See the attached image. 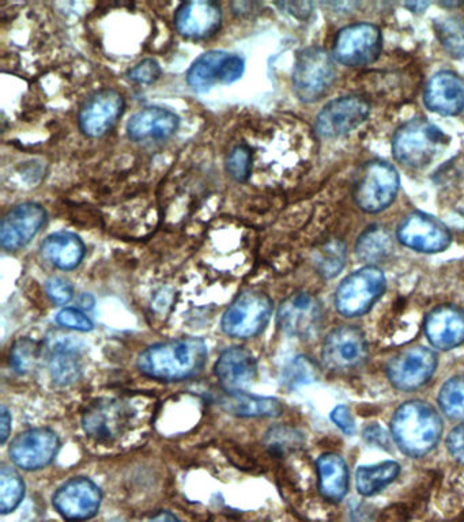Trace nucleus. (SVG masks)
Segmentation results:
<instances>
[{"instance_id":"15","label":"nucleus","mask_w":464,"mask_h":522,"mask_svg":"<svg viewBox=\"0 0 464 522\" xmlns=\"http://www.w3.org/2000/svg\"><path fill=\"white\" fill-rule=\"evenodd\" d=\"M398 240L413 251L439 253L450 247L452 236L439 219L417 211L399 225Z\"/></svg>"},{"instance_id":"13","label":"nucleus","mask_w":464,"mask_h":522,"mask_svg":"<svg viewBox=\"0 0 464 522\" xmlns=\"http://www.w3.org/2000/svg\"><path fill=\"white\" fill-rule=\"evenodd\" d=\"M60 440L54 430L36 427L18 434L11 442L9 455L17 467L39 471L48 467L58 456Z\"/></svg>"},{"instance_id":"37","label":"nucleus","mask_w":464,"mask_h":522,"mask_svg":"<svg viewBox=\"0 0 464 522\" xmlns=\"http://www.w3.org/2000/svg\"><path fill=\"white\" fill-rule=\"evenodd\" d=\"M301 444H303L301 434L297 430L285 426L271 427L264 437V445L274 455H284Z\"/></svg>"},{"instance_id":"1","label":"nucleus","mask_w":464,"mask_h":522,"mask_svg":"<svg viewBox=\"0 0 464 522\" xmlns=\"http://www.w3.org/2000/svg\"><path fill=\"white\" fill-rule=\"evenodd\" d=\"M209 348L205 340L181 338L147 347L138 357V370L158 381H184L205 369Z\"/></svg>"},{"instance_id":"26","label":"nucleus","mask_w":464,"mask_h":522,"mask_svg":"<svg viewBox=\"0 0 464 522\" xmlns=\"http://www.w3.org/2000/svg\"><path fill=\"white\" fill-rule=\"evenodd\" d=\"M48 369L52 381L60 387L75 384L82 376V355L78 344L60 340L48 355Z\"/></svg>"},{"instance_id":"22","label":"nucleus","mask_w":464,"mask_h":522,"mask_svg":"<svg viewBox=\"0 0 464 522\" xmlns=\"http://www.w3.org/2000/svg\"><path fill=\"white\" fill-rule=\"evenodd\" d=\"M424 101L430 111L456 116L464 109V81L451 71H441L426 86Z\"/></svg>"},{"instance_id":"48","label":"nucleus","mask_w":464,"mask_h":522,"mask_svg":"<svg viewBox=\"0 0 464 522\" xmlns=\"http://www.w3.org/2000/svg\"><path fill=\"white\" fill-rule=\"evenodd\" d=\"M429 6L428 2H414V3H406L407 9H411L413 11H422Z\"/></svg>"},{"instance_id":"5","label":"nucleus","mask_w":464,"mask_h":522,"mask_svg":"<svg viewBox=\"0 0 464 522\" xmlns=\"http://www.w3.org/2000/svg\"><path fill=\"white\" fill-rule=\"evenodd\" d=\"M383 271L376 266L361 268L343 279L335 293V306L345 317L364 316L386 290Z\"/></svg>"},{"instance_id":"3","label":"nucleus","mask_w":464,"mask_h":522,"mask_svg":"<svg viewBox=\"0 0 464 522\" xmlns=\"http://www.w3.org/2000/svg\"><path fill=\"white\" fill-rule=\"evenodd\" d=\"M450 138L426 119L403 124L392 139V153L399 164L413 169L425 168L443 154Z\"/></svg>"},{"instance_id":"10","label":"nucleus","mask_w":464,"mask_h":522,"mask_svg":"<svg viewBox=\"0 0 464 522\" xmlns=\"http://www.w3.org/2000/svg\"><path fill=\"white\" fill-rule=\"evenodd\" d=\"M135 412L123 400L105 399L93 403L85 411L82 426L90 438L98 442L119 440L130 429Z\"/></svg>"},{"instance_id":"23","label":"nucleus","mask_w":464,"mask_h":522,"mask_svg":"<svg viewBox=\"0 0 464 522\" xmlns=\"http://www.w3.org/2000/svg\"><path fill=\"white\" fill-rule=\"evenodd\" d=\"M180 119L175 112L160 107L142 109L131 117L127 124L128 136L131 141L141 142L147 139L164 141L175 135Z\"/></svg>"},{"instance_id":"21","label":"nucleus","mask_w":464,"mask_h":522,"mask_svg":"<svg viewBox=\"0 0 464 522\" xmlns=\"http://www.w3.org/2000/svg\"><path fill=\"white\" fill-rule=\"evenodd\" d=\"M221 22V7L214 2L184 3L175 15L177 32L192 40L213 36L220 29Z\"/></svg>"},{"instance_id":"18","label":"nucleus","mask_w":464,"mask_h":522,"mask_svg":"<svg viewBox=\"0 0 464 522\" xmlns=\"http://www.w3.org/2000/svg\"><path fill=\"white\" fill-rule=\"evenodd\" d=\"M124 98L116 90L93 94L79 112V128L89 138H101L116 126L124 112Z\"/></svg>"},{"instance_id":"11","label":"nucleus","mask_w":464,"mask_h":522,"mask_svg":"<svg viewBox=\"0 0 464 522\" xmlns=\"http://www.w3.org/2000/svg\"><path fill=\"white\" fill-rule=\"evenodd\" d=\"M279 328L286 335L301 340L315 338L323 325V306L307 293L290 295L278 309Z\"/></svg>"},{"instance_id":"16","label":"nucleus","mask_w":464,"mask_h":522,"mask_svg":"<svg viewBox=\"0 0 464 522\" xmlns=\"http://www.w3.org/2000/svg\"><path fill=\"white\" fill-rule=\"evenodd\" d=\"M371 107L364 98L341 97L328 102L316 117V131L323 138H338L356 130L368 119Z\"/></svg>"},{"instance_id":"17","label":"nucleus","mask_w":464,"mask_h":522,"mask_svg":"<svg viewBox=\"0 0 464 522\" xmlns=\"http://www.w3.org/2000/svg\"><path fill=\"white\" fill-rule=\"evenodd\" d=\"M47 221L44 207L37 203H22L3 218L0 225V245L9 252L25 248L37 236Z\"/></svg>"},{"instance_id":"20","label":"nucleus","mask_w":464,"mask_h":522,"mask_svg":"<svg viewBox=\"0 0 464 522\" xmlns=\"http://www.w3.org/2000/svg\"><path fill=\"white\" fill-rule=\"evenodd\" d=\"M214 372L225 391H244L254 382L258 374V363L247 348L230 347L222 351L215 363Z\"/></svg>"},{"instance_id":"44","label":"nucleus","mask_w":464,"mask_h":522,"mask_svg":"<svg viewBox=\"0 0 464 522\" xmlns=\"http://www.w3.org/2000/svg\"><path fill=\"white\" fill-rule=\"evenodd\" d=\"M331 421L347 435L356 433V422H354L352 412L346 406L335 407L331 412Z\"/></svg>"},{"instance_id":"6","label":"nucleus","mask_w":464,"mask_h":522,"mask_svg":"<svg viewBox=\"0 0 464 522\" xmlns=\"http://www.w3.org/2000/svg\"><path fill=\"white\" fill-rule=\"evenodd\" d=\"M335 68L333 59L324 49L309 47L297 56L293 70V89L298 100L319 101L333 86Z\"/></svg>"},{"instance_id":"12","label":"nucleus","mask_w":464,"mask_h":522,"mask_svg":"<svg viewBox=\"0 0 464 522\" xmlns=\"http://www.w3.org/2000/svg\"><path fill=\"white\" fill-rule=\"evenodd\" d=\"M380 29L371 24L347 26L338 33L334 43L335 60L345 66H368L379 58L381 51Z\"/></svg>"},{"instance_id":"33","label":"nucleus","mask_w":464,"mask_h":522,"mask_svg":"<svg viewBox=\"0 0 464 522\" xmlns=\"http://www.w3.org/2000/svg\"><path fill=\"white\" fill-rule=\"evenodd\" d=\"M439 404L451 419H464V376L450 378L439 393Z\"/></svg>"},{"instance_id":"24","label":"nucleus","mask_w":464,"mask_h":522,"mask_svg":"<svg viewBox=\"0 0 464 522\" xmlns=\"http://www.w3.org/2000/svg\"><path fill=\"white\" fill-rule=\"evenodd\" d=\"M85 253L84 241L74 233H54L41 244V255L44 259L63 271L77 268L84 260Z\"/></svg>"},{"instance_id":"41","label":"nucleus","mask_w":464,"mask_h":522,"mask_svg":"<svg viewBox=\"0 0 464 522\" xmlns=\"http://www.w3.org/2000/svg\"><path fill=\"white\" fill-rule=\"evenodd\" d=\"M45 291L49 300L54 302L56 305L69 304L74 297V287L67 279L60 278V276H54L49 279L47 285H45Z\"/></svg>"},{"instance_id":"42","label":"nucleus","mask_w":464,"mask_h":522,"mask_svg":"<svg viewBox=\"0 0 464 522\" xmlns=\"http://www.w3.org/2000/svg\"><path fill=\"white\" fill-rule=\"evenodd\" d=\"M245 70L244 60L237 55H228L221 67L220 83L230 85L243 77Z\"/></svg>"},{"instance_id":"39","label":"nucleus","mask_w":464,"mask_h":522,"mask_svg":"<svg viewBox=\"0 0 464 522\" xmlns=\"http://www.w3.org/2000/svg\"><path fill=\"white\" fill-rule=\"evenodd\" d=\"M56 323L64 328L74 329V331L79 332H89L94 328L93 321L84 312L75 308L60 310L58 316H56Z\"/></svg>"},{"instance_id":"40","label":"nucleus","mask_w":464,"mask_h":522,"mask_svg":"<svg viewBox=\"0 0 464 522\" xmlns=\"http://www.w3.org/2000/svg\"><path fill=\"white\" fill-rule=\"evenodd\" d=\"M161 77L160 64L154 59L142 60L137 66L128 71V78L139 85H152Z\"/></svg>"},{"instance_id":"43","label":"nucleus","mask_w":464,"mask_h":522,"mask_svg":"<svg viewBox=\"0 0 464 522\" xmlns=\"http://www.w3.org/2000/svg\"><path fill=\"white\" fill-rule=\"evenodd\" d=\"M447 449L452 459L464 465V425L455 427L448 435Z\"/></svg>"},{"instance_id":"31","label":"nucleus","mask_w":464,"mask_h":522,"mask_svg":"<svg viewBox=\"0 0 464 522\" xmlns=\"http://www.w3.org/2000/svg\"><path fill=\"white\" fill-rule=\"evenodd\" d=\"M25 483L15 469L3 465L0 469V512L9 514L21 505Z\"/></svg>"},{"instance_id":"8","label":"nucleus","mask_w":464,"mask_h":522,"mask_svg":"<svg viewBox=\"0 0 464 522\" xmlns=\"http://www.w3.org/2000/svg\"><path fill=\"white\" fill-rule=\"evenodd\" d=\"M322 359L331 372L343 373L361 368L368 359L364 332L353 325L335 328L324 340Z\"/></svg>"},{"instance_id":"45","label":"nucleus","mask_w":464,"mask_h":522,"mask_svg":"<svg viewBox=\"0 0 464 522\" xmlns=\"http://www.w3.org/2000/svg\"><path fill=\"white\" fill-rule=\"evenodd\" d=\"M364 438H367L369 442L376 445L386 446L388 444V438L386 431L381 429L380 426H369L364 430Z\"/></svg>"},{"instance_id":"29","label":"nucleus","mask_w":464,"mask_h":522,"mask_svg":"<svg viewBox=\"0 0 464 522\" xmlns=\"http://www.w3.org/2000/svg\"><path fill=\"white\" fill-rule=\"evenodd\" d=\"M401 474V465L395 461H384L376 465L360 467L356 472V486L362 497H373L390 486Z\"/></svg>"},{"instance_id":"19","label":"nucleus","mask_w":464,"mask_h":522,"mask_svg":"<svg viewBox=\"0 0 464 522\" xmlns=\"http://www.w3.org/2000/svg\"><path fill=\"white\" fill-rule=\"evenodd\" d=\"M425 335L433 347L450 351L464 343V310L455 305H441L426 316Z\"/></svg>"},{"instance_id":"47","label":"nucleus","mask_w":464,"mask_h":522,"mask_svg":"<svg viewBox=\"0 0 464 522\" xmlns=\"http://www.w3.org/2000/svg\"><path fill=\"white\" fill-rule=\"evenodd\" d=\"M150 522H180L177 520L176 516H173L172 513L169 512H161L160 514H157L156 517L153 518Z\"/></svg>"},{"instance_id":"7","label":"nucleus","mask_w":464,"mask_h":522,"mask_svg":"<svg viewBox=\"0 0 464 522\" xmlns=\"http://www.w3.org/2000/svg\"><path fill=\"white\" fill-rule=\"evenodd\" d=\"M399 174L387 162H371L358 181L354 199L362 211L381 213L395 202L399 192Z\"/></svg>"},{"instance_id":"34","label":"nucleus","mask_w":464,"mask_h":522,"mask_svg":"<svg viewBox=\"0 0 464 522\" xmlns=\"http://www.w3.org/2000/svg\"><path fill=\"white\" fill-rule=\"evenodd\" d=\"M346 247L341 241H331L320 249L316 264L324 278L331 279L341 274L345 267Z\"/></svg>"},{"instance_id":"4","label":"nucleus","mask_w":464,"mask_h":522,"mask_svg":"<svg viewBox=\"0 0 464 522\" xmlns=\"http://www.w3.org/2000/svg\"><path fill=\"white\" fill-rule=\"evenodd\" d=\"M273 301L259 290L237 295L222 316V331L230 338L250 339L262 334L273 315Z\"/></svg>"},{"instance_id":"2","label":"nucleus","mask_w":464,"mask_h":522,"mask_svg":"<svg viewBox=\"0 0 464 522\" xmlns=\"http://www.w3.org/2000/svg\"><path fill=\"white\" fill-rule=\"evenodd\" d=\"M391 434L395 444L413 459L432 452L443 434L439 412L422 400H410L396 408L391 419Z\"/></svg>"},{"instance_id":"28","label":"nucleus","mask_w":464,"mask_h":522,"mask_svg":"<svg viewBox=\"0 0 464 522\" xmlns=\"http://www.w3.org/2000/svg\"><path fill=\"white\" fill-rule=\"evenodd\" d=\"M228 55L224 51H210L199 56L187 73V82L192 90L206 93L220 82L221 67Z\"/></svg>"},{"instance_id":"30","label":"nucleus","mask_w":464,"mask_h":522,"mask_svg":"<svg viewBox=\"0 0 464 522\" xmlns=\"http://www.w3.org/2000/svg\"><path fill=\"white\" fill-rule=\"evenodd\" d=\"M394 251V242L390 233L381 228H371L358 238L356 253L358 259L373 264L387 259Z\"/></svg>"},{"instance_id":"27","label":"nucleus","mask_w":464,"mask_h":522,"mask_svg":"<svg viewBox=\"0 0 464 522\" xmlns=\"http://www.w3.org/2000/svg\"><path fill=\"white\" fill-rule=\"evenodd\" d=\"M319 474V490L331 502H341L349 491V469L342 456L326 453L316 463Z\"/></svg>"},{"instance_id":"38","label":"nucleus","mask_w":464,"mask_h":522,"mask_svg":"<svg viewBox=\"0 0 464 522\" xmlns=\"http://www.w3.org/2000/svg\"><path fill=\"white\" fill-rule=\"evenodd\" d=\"M229 176L233 180L244 183L250 179L252 170V153L251 149L245 145L236 146L230 151L228 162H226Z\"/></svg>"},{"instance_id":"14","label":"nucleus","mask_w":464,"mask_h":522,"mask_svg":"<svg viewBox=\"0 0 464 522\" xmlns=\"http://www.w3.org/2000/svg\"><path fill=\"white\" fill-rule=\"evenodd\" d=\"M52 501L64 520L86 521L100 510L103 493L93 480L73 478L59 487Z\"/></svg>"},{"instance_id":"35","label":"nucleus","mask_w":464,"mask_h":522,"mask_svg":"<svg viewBox=\"0 0 464 522\" xmlns=\"http://www.w3.org/2000/svg\"><path fill=\"white\" fill-rule=\"evenodd\" d=\"M40 357V347L35 340H17L10 351V366L15 373L26 374L35 369Z\"/></svg>"},{"instance_id":"32","label":"nucleus","mask_w":464,"mask_h":522,"mask_svg":"<svg viewBox=\"0 0 464 522\" xmlns=\"http://www.w3.org/2000/svg\"><path fill=\"white\" fill-rule=\"evenodd\" d=\"M437 36L454 58H464V21L459 17H444L435 22Z\"/></svg>"},{"instance_id":"36","label":"nucleus","mask_w":464,"mask_h":522,"mask_svg":"<svg viewBox=\"0 0 464 522\" xmlns=\"http://www.w3.org/2000/svg\"><path fill=\"white\" fill-rule=\"evenodd\" d=\"M318 366L307 357L294 358L282 373V382L290 389L303 387L318 380Z\"/></svg>"},{"instance_id":"9","label":"nucleus","mask_w":464,"mask_h":522,"mask_svg":"<svg viewBox=\"0 0 464 522\" xmlns=\"http://www.w3.org/2000/svg\"><path fill=\"white\" fill-rule=\"evenodd\" d=\"M439 358L430 348H405L395 355L387 366V376L396 389L413 392L428 384L435 374Z\"/></svg>"},{"instance_id":"46","label":"nucleus","mask_w":464,"mask_h":522,"mask_svg":"<svg viewBox=\"0 0 464 522\" xmlns=\"http://www.w3.org/2000/svg\"><path fill=\"white\" fill-rule=\"evenodd\" d=\"M11 422H13V418H11L9 408L2 406V416H0V442H2V445H5L6 441L9 440Z\"/></svg>"},{"instance_id":"25","label":"nucleus","mask_w":464,"mask_h":522,"mask_svg":"<svg viewBox=\"0 0 464 522\" xmlns=\"http://www.w3.org/2000/svg\"><path fill=\"white\" fill-rule=\"evenodd\" d=\"M220 406L241 418H275L282 414V404L274 397L255 396L244 391H225Z\"/></svg>"}]
</instances>
